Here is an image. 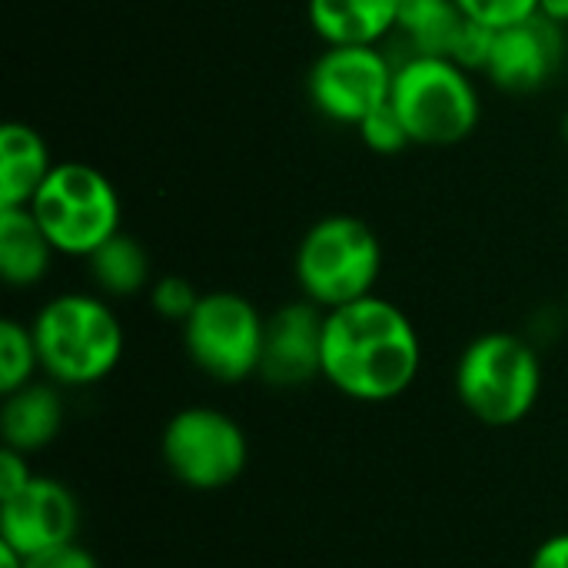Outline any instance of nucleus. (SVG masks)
<instances>
[{
  "mask_svg": "<svg viewBox=\"0 0 568 568\" xmlns=\"http://www.w3.org/2000/svg\"><path fill=\"white\" fill-rule=\"evenodd\" d=\"M456 396L463 409L493 429L519 426L542 396V359L519 333H479L456 359Z\"/></svg>",
  "mask_w": 568,
  "mask_h": 568,
  "instance_id": "3",
  "label": "nucleus"
},
{
  "mask_svg": "<svg viewBox=\"0 0 568 568\" xmlns=\"http://www.w3.org/2000/svg\"><path fill=\"white\" fill-rule=\"evenodd\" d=\"M323 326L326 310L310 300H293L266 316L260 379L270 389H306L323 379Z\"/></svg>",
  "mask_w": 568,
  "mask_h": 568,
  "instance_id": "12",
  "label": "nucleus"
},
{
  "mask_svg": "<svg viewBox=\"0 0 568 568\" xmlns=\"http://www.w3.org/2000/svg\"><path fill=\"white\" fill-rule=\"evenodd\" d=\"M166 473L193 493H220L250 466L246 429L216 406H186L173 413L160 436Z\"/></svg>",
  "mask_w": 568,
  "mask_h": 568,
  "instance_id": "7",
  "label": "nucleus"
},
{
  "mask_svg": "<svg viewBox=\"0 0 568 568\" xmlns=\"http://www.w3.org/2000/svg\"><path fill=\"white\" fill-rule=\"evenodd\" d=\"M200 290L186 280V276H176V273H166V276H156L146 290V300H150V310L166 320V323H186L200 303Z\"/></svg>",
  "mask_w": 568,
  "mask_h": 568,
  "instance_id": "20",
  "label": "nucleus"
},
{
  "mask_svg": "<svg viewBox=\"0 0 568 568\" xmlns=\"http://www.w3.org/2000/svg\"><path fill=\"white\" fill-rule=\"evenodd\" d=\"M469 17L456 0H399V20L389 40L399 43V57L393 63L409 57H449L456 50V40Z\"/></svg>",
  "mask_w": 568,
  "mask_h": 568,
  "instance_id": "17",
  "label": "nucleus"
},
{
  "mask_svg": "<svg viewBox=\"0 0 568 568\" xmlns=\"http://www.w3.org/2000/svg\"><path fill=\"white\" fill-rule=\"evenodd\" d=\"M40 373V353L30 323H20L13 316L0 320V393H13L27 383H33Z\"/></svg>",
  "mask_w": 568,
  "mask_h": 568,
  "instance_id": "19",
  "label": "nucleus"
},
{
  "mask_svg": "<svg viewBox=\"0 0 568 568\" xmlns=\"http://www.w3.org/2000/svg\"><path fill=\"white\" fill-rule=\"evenodd\" d=\"M306 20L323 47H383L399 20V0H306Z\"/></svg>",
  "mask_w": 568,
  "mask_h": 568,
  "instance_id": "14",
  "label": "nucleus"
},
{
  "mask_svg": "<svg viewBox=\"0 0 568 568\" xmlns=\"http://www.w3.org/2000/svg\"><path fill=\"white\" fill-rule=\"evenodd\" d=\"M87 270L93 290L106 300H130L136 293H146L156 280L146 246L123 230L87 256Z\"/></svg>",
  "mask_w": 568,
  "mask_h": 568,
  "instance_id": "18",
  "label": "nucleus"
},
{
  "mask_svg": "<svg viewBox=\"0 0 568 568\" xmlns=\"http://www.w3.org/2000/svg\"><path fill=\"white\" fill-rule=\"evenodd\" d=\"M40 373L60 389H90L123 359V326L100 293H57L30 320Z\"/></svg>",
  "mask_w": 568,
  "mask_h": 568,
  "instance_id": "2",
  "label": "nucleus"
},
{
  "mask_svg": "<svg viewBox=\"0 0 568 568\" xmlns=\"http://www.w3.org/2000/svg\"><path fill=\"white\" fill-rule=\"evenodd\" d=\"M566 73H568V57H566Z\"/></svg>",
  "mask_w": 568,
  "mask_h": 568,
  "instance_id": "30",
  "label": "nucleus"
},
{
  "mask_svg": "<svg viewBox=\"0 0 568 568\" xmlns=\"http://www.w3.org/2000/svg\"><path fill=\"white\" fill-rule=\"evenodd\" d=\"M566 313H568V293H566Z\"/></svg>",
  "mask_w": 568,
  "mask_h": 568,
  "instance_id": "29",
  "label": "nucleus"
},
{
  "mask_svg": "<svg viewBox=\"0 0 568 568\" xmlns=\"http://www.w3.org/2000/svg\"><path fill=\"white\" fill-rule=\"evenodd\" d=\"M293 276L303 300L326 313L339 310L376 293L383 276V243L366 220L353 213H329L296 243Z\"/></svg>",
  "mask_w": 568,
  "mask_h": 568,
  "instance_id": "4",
  "label": "nucleus"
},
{
  "mask_svg": "<svg viewBox=\"0 0 568 568\" xmlns=\"http://www.w3.org/2000/svg\"><path fill=\"white\" fill-rule=\"evenodd\" d=\"M63 393L50 379H33L3 396L0 406V439L7 449L37 456L57 443L63 429Z\"/></svg>",
  "mask_w": 568,
  "mask_h": 568,
  "instance_id": "13",
  "label": "nucleus"
},
{
  "mask_svg": "<svg viewBox=\"0 0 568 568\" xmlns=\"http://www.w3.org/2000/svg\"><path fill=\"white\" fill-rule=\"evenodd\" d=\"M180 329L183 349L203 376L226 386L260 376L266 316L243 293H203L193 316Z\"/></svg>",
  "mask_w": 568,
  "mask_h": 568,
  "instance_id": "8",
  "label": "nucleus"
},
{
  "mask_svg": "<svg viewBox=\"0 0 568 568\" xmlns=\"http://www.w3.org/2000/svg\"><path fill=\"white\" fill-rule=\"evenodd\" d=\"M0 568H27V556H20L7 542H0Z\"/></svg>",
  "mask_w": 568,
  "mask_h": 568,
  "instance_id": "27",
  "label": "nucleus"
},
{
  "mask_svg": "<svg viewBox=\"0 0 568 568\" xmlns=\"http://www.w3.org/2000/svg\"><path fill=\"white\" fill-rule=\"evenodd\" d=\"M37 473L30 469V456L17 453V449H7L0 453V499H10L17 496Z\"/></svg>",
  "mask_w": 568,
  "mask_h": 568,
  "instance_id": "23",
  "label": "nucleus"
},
{
  "mask_svg": "<svg viewBox=\"0 0 568 568\" xmlns=\"http://www.w3.org/2000/svg\"><path fill=\"white\" fill-rule=\"evenodd\" d=\"M27 568H100V562L80 542H70L53 552H40V556L27 559Z\"/></svg>",
  "mask_w": 568,
  "mask_h": 568,
  "instance_id": "24",
  "label": "nucleus"
},
{
  "mask_svg": "<svg viewBox=\"0 0 568 568\" xmlns=\"http://www.w3.org/2000/svg\"><path fill=\"white\" fill-rule=\"evenodd\" d=\"M529 568H568V532H556L536 546Z\"/></svg>",
  "mask_w": 568,
  "mask_h": 568,
  "instance_id": "25",
  "label": "nucleus"
},
{
  "mask_svg": "<svg viewBox=\"0 0 568 568\" xmlns=\"http://www.w3.org/2000/svg\"><path fill=\"white\" fill-rule=\"evenodd\" d=\"M389 103L416 146H456L483 120V97L473 73L449 57L399 60Z\"/></svg>",
  "mask_w": 568,
  "mask_h": 568,
  "instance_id": "5",
  "label": "nucleus"
},
{
  "mask_svg": "<svg viewBox=\"0 0 568 568\" xmlns=\"http://www.w3.org/2000/svg\"><path fill=\"white\" fill-rule=\"evenodd\" d=\"M356 133H359L363 146L373 150V153H379V156H393V153L413 146V140H409V133H406L399 113L393 110V103H386V106H379L376 113H369V116L356 126Z\"/></svg>",
  "mask_w": 568,
  "mask_h": 568,
  "instance_id": "21",
  "label": "nucleus"
},
{
  "mask_svg": "<svg viewBox=\"0 0 568 568\" xmlns=\"http://www.w3.org/2000/svg\"><path fill=\"white\" fill-rule=\"evenodd\" d=\"M559 133H562V143L568 146V110L562 113V120H559Z\"/></svg>",
  "mask_w": 568,
  "mask_h": 568,
  "instance_id": "28",
  "label": "nucleus"
},
{
  "mask_svg": "<svg viewBox=\"0 0 568 568\" xmlns=\"http://www.w3.org/2000/svg\"><path fill=\"white\" fill-rule=\"evenodd\" d=\"M53 243L27 206H0V276L10 290H33L47 280Z\"/></svg>",
  "mask_w": 568,
  "mask_h": 568,
  "instance_id": "16",
  "label": "nucleus"
},
{
  "mask_svg": "<svg viewBox=\"0 0 568 568\" xmlns=\"http://www.w3.org/2000/svg\"><path fill=\"white\" fill-rule=\"evenodd\" d=\"M60 256L87 260L120 233V193L113 180L83 160H60L27 206Z\"/></svg>",
  "mask_w": 568,
  "mask_h": 568,
  "instance_id": "6",
  "label": "nucleus"
},
{
  "mask_svg": "<svg viewBox=\"0 0 568 568\" xmlns=\"http://www.w3.org/2000/svg\"><path fill=\"white\" fill-rule=\"evenodd\" d=\"M57 160L40 130L23 120L0 126V206H30Z\"/></svg>",
  "mask_w": 568,
  "mask_h": 568,
  "instance_id": "15",
  "label": "nucleus"
},
{
  "mask_svg": "<svg viewBox=\"0 0 568 568\" xmlns=\"http://www.w3.org/2000/svg\"><path fill=\"white\" fill-rule=\"evenodd\" d=\"M463 13L483 27L503 30L509 23H519L532 13H539V0H456Z\"/></svg>",
  "mask_w": 568,
  "mask_h": 568,
  "instance_id": "22",
  "label": "nucleus"
},
{
  "mask_svg": "<svg viewBox=\"0 0 568 568\" xmlns=\"http://www.w3.org/2000/svg\"><path fill=\"white\" fill-rule=\"evenodd\" d=\"M539 13L568 30V0H539Z\"/></svg>",
  "mask_w": 568,
  "mask_h": 568,
  "instance_id": "26",
  "label": "nucleus"
},
{
  "mask_svg": "<svg viewBox=\"0 0 568 568\" xmlns=\"http://www.w3.org/2000/svg\"><path fill=\"white\" fill-rule=\"evenodd\" d=\"M423 343L403 306L373 293L326 313L323 379L353 403H393L416 383Z\"/></svg>",
  "mask_w": 568,
  "mask_h": 568,
  "instance_id": "1",
  "label": "nucleus"
},
{
  "mask_svg": "<svg viewBox=\"0 0 568 568\" xmlns=\"http://www.w3.org/2000/svg\"><path fill=\"white\" fill-rule=\"evenodd\" d=\"M568 30L542 13L493 33L483 77L506 93H539L566 73Z\"/></svg>",
  "mask_w": 568,
  "mask_h": 568,
  "instance_id": "10",
  "label": "nucleus"
},
{
  "mask_svg": "<svg viewBox=\"0 0 568 568\" xmlns=\"http://www.w3.org/2000/svg\"><path fill=\"white\" fill-rule=\"evenodd\" d=\"M396 63L383 47H323L306 73V97L320 116L359 126L389 103Z\"/></svg>",
  "mask_w": 568,
  "mask_h": 568,
  "instance_id": "9",
  "label": "nucleus"
},
{
  "mask_svg": "<svg viewBox=\"0 0 568 568\" xmlns=\"http://www.w3.org/2000/svg\"><path fill=\"white\" fill-rule=\"evenodd\" d=\"M80 536V503L73 489L50 476H33L17 496L0 499V542L33 559Z\"/></svg>",
  "mask_w": 568,
  "mask_h": 568,
  "instance_id": "11",
  "label": "nucleus"
}]
</instances>
